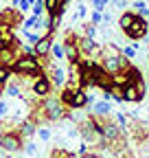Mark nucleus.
I'll return each mask as SVG.
<instances>
[{
  "instance_id": "obj_1",
  "label": "nucleus",
  "mask_w": 149,
  "mask_h": 158,
  "mask_svg": "<svg viewBox=\"0 0 149 158\" xmlns=\"http://www.w3.org/2000/svg\"><path fill=\"white\" fill-rule=\"evenodd\" d=\"M11 73H13V75H20V77H24V79H35V77H40V75H46L42 62H40L35 55H22V53L18 55V59L13 62Z\"/></svg>"
},
{
  "instance_id": "obj_2",
  "label": "nucleus",
  "mask_w": 149,
  "mask_h": 158,
  "mask_svg": "<svg viewBox=\"0 0 149 158\" xmlns=\"http://www.w3.org/2000/svg\"><path fill=\"white\" fill-rule=\"evenodd\" d=\"M59 99H62V103L68 108V110H81V108H86L88 106V92L86 90H81V88H62V92L57 94Z\"/></svg>"
},
{
  "instance_id": "obj_3",
  "label": "nucleus",
  "mask_w": 149,
  "mask_h": 158,
  "mask_svg": "<svg viewBox=\"0 0 149 158\" xmlns=\"http://www.w3.org/2000/svg\"><path fill=\"white\" fill-rule=\"evenodd\" d=\"M0 149L9 152V154H15V152H22L24 149V138H22L20 132H18V127L7 130V132L0 134Z\"/></svg>"
},
{
  "instance_id": "obj_4",
  "label": "nucleus",
  "mask_w": 149,
  "mask_h": 158,
  "mask_svg": "<svg viewBox=\"0 0 149 158\" xmlns=\"http://www.w3.org/2000/svg\"><path fill=\"white\" fill-rule=\"evenodd\" d=\"M62 48H64V57L68 59V66H77L79 59H81V53L77 48V33L74 31H66L64 33V42H62Z\"/></svg>"
},
{
  "instance_id": "obj_5",
  "label": "nucleus",
  "mask_w": 149,
  "mask_h": 158,
  "mask_svg": "<svg viewBox=\"0 0 149 158\" xmlns=\"http://www.w3.org/2000/svg\"><path fill=\"white\" fill-rule=\"evenodd\" d=\"M127 134L132 136V141L136 145H147L149 143V125H145L143 121H138V118H129Z\"/></svg>"
},
{
  "instance_id": "obj_6",
  "label": "nucleus",
  "mask_w": 149,
  "mask_h": 158,
  "mask_svg": "<svg viewBox=\"0 0 149 158\" xmlns=\"http://www.w3.org/2000/svg\"><path fill=\"white\" fill-rule=\"evenodd\" d=\"M123 33H125V37L132 40V42H138V40H143V37L149 33V22H147L143 15H136V18H134V22L129 24Z\"/></svg>"
},
{
  "instance_id": "obj_7",
  "label": "nucleus",
  "mask_w": 149,
  "mask_h": 158,
  "mask_svg": "<svg viewBox=\"0 0 149 158\" xmlns=\"http://www.w3.org/2000/svg\"><path fill=\"white\" fill-rule=\"evenodd\" d=\"M29 90H31V94L35 97V99H44V97H48V94H53V84H50V79L46 77V75H40V77H35V79H31V86H29Z\"/></svg>"
},
{
  "instance_id": "obj_8",
  "label": "nucleus",
  "mask_w": 149,
  "mask_h": 158,
  "mask_svg": "<svg viewBox=\"0 0 149 158\" xmlns=\"http://www.w3.org/2000/svg\"><path fill=\"white\" fill-rule=\"evenodd\" d=\"M145 90H147L145 84H125V86H123V101H127V103H138V101H143Z\"/></svg>"
},
{
  "instance_id": "obj_9",
  "label": "nucleus",
  "mask_w": 149,
  "mask_h": 158,
  "mask_svg": "<svg viewBox=\"0 0 149 158\" xmlns=\"http://www.w3.org/2000/svg\"><path fill=\"white\" fill-rule=\"evenodd\" d=\"M77 48L81 53V57H95L99 53V44L95 37H88V35H77Z\"/></svg>"
},
{
  "instance_id": "obj_10",
  "label": "nucleus",
  "mask_w": 149,
  "mask_h": 158,
  "mask_svg": "<svg viewBox=\"0 0 149 158\" xmlns=\"http://www.w3.org/2000/svg\"><path fill=\"white\" fill-rule=\"evenodd\" d=\"M53 40H55V35L46 33V35H42L40 40H37V42H33V55L37 59L50 57V44H53Z\"/></svg>"
},
{
  "instance_id": "obj_11",
  "label": "nucleus",
  "mask_w": 149,
  "mask_h": 158,
  "mask_svg": "<svg viewBox=\"0 0 149 158\" xmlns=\"http://www.w3.org/2000/svg\"><path fill=\"white\" fill-rule=\"evenodd\" d=\"M44 73H46V77L50 79L53 88H64V84H66V73H64V68L55 66V64H48V66L44 68Z\"/></svg>"
},
{
  "instance_id": "obj_12",
  "label": "nucleus",
  "mask_w": 149,
  "mask_h": 158,
  "mask_svg": "<svg viewBox=\"0 0 149 158\" xmlns=\"http://www.w3.org/2000/svg\"><path fill=\"white\" fill-rule=\"evenodd\" d=\"M18 55H20V44L0 48V66H5V68H11V66H13V62L18 59Z\"/></svg>"
},
{
  "instance_id": "obj_13",
  "label": "nucleus",
  "mask_w": 149,
  "mask_h": 158,
  "mask_svg": "<svg viewBox=\"0 0 149 158\" xmlns=\"http://www.w3.org/2000/svg\"><path fill=\"white\" fill-rule=\"evenodd\" d=\"M18 132L22 134V138L26 141V138H33L35 136V132H37V123L33 121V118H20V121H18Z\"/></svg>"
},
{
  "instance_id": "obj_14",
  "label": "nucleus",
  "mask_w": 149,
  "mask_h": 158,
  "mask_svg": "<svg viewBox=\"0 0 149 158\" xmlns=\"http://www.w3.org/2000/svg\"><path fill=\"white\" fill-rule=\"evenodd\" d=\"M66 9V0H44V13L46 15H62Z\"/></svg>"
},
{
  "instance_id": "obj_15",
  "label": "nucleus",
  "mask_w": 149,
  "mask_h": 158,
  "mask_svg": "<svg viewBox=\"0 0 149 158\" xmlns=\"http://www.w3.org/2000/svg\"><path fill=\"white\" fill-rule=\"evenodd\" d=\"M92 106H95L92 114H112V103L107 101V99H103V101H95Z\"/></svg>"
},
{
  "instance_id": "obj_16",
  "label": "nucleus",
  "mask_w": 149,
  "mask_h": 158,
  "mask_svg": "<svg viewBox=\"0 0 149 158\" xmlns=\"http://www.w3.org/2000/svg\"><path fill=\"white\" fill-rule=\"evenodd\" d=\"M112 116V121H114L121 130H123V134H127V125H129V116L127 114H123V112H116V114H110Z\"/></svg>"
},
{
  "instance_id": "obj_17",
  "label": "nucleus",
  "mask_w": 149,
  "mask_h": 158,
  "mask_svg": "<svg viewBox=\"0 0 149 158\" xmlns=\"http://www.w3.org/2000/svg\"><path fill=\"white\" fill-rule=\"evenodd\" d=\"M110 84H112V86H121V88H123L125 84H129V81H127V75H125V70L112 73V75H110Z\"/></svg>"
},
{
  "instance_id": "obj_18",
  "label": "nucleus",
  "mask_w": 149,
  "mask_h": 158,
  "mask_svg": "<svg viewBox=\"0 0 149 158\" xmlns=\"http://www.w3.org/2000/svg\"><path fill=\"white\" fill-rule=\"evenodd\" d=\"M134 18H136V13H134V11H125V13H121V18H119V29H121V31H125L129 24L134 22Z\"/></svg>"
},
{
  "instance_id": "obj_19",
  "label": "nucleus",
  "mask_w": 149,
  "mask_h": 158,
  "mask_svg": "<svg viewBox=\"0 0 149 158\" xmlns=\"http://www.w3.org/2000/svg\"><path fill=\"white\" fill-rule=\"evenodd\" d=\"M132 7H134V13H136V15H143V18L149 15V9H147V2H145V0H134Z\"/></svg>"
},
{
  "instance_id": "obj_20",
  "label": "nucleus",
  "mask_w": 149,
  "mask_h": 158,
  "mask_svg": "<svg viewBox=\"0 0 149 158\" xmlns=\"http://www.w3.org/2000/svg\"><path fill=\"white\" fill-rule=\"evenodd\" d=\"M50 57H55V59H66V57H64L62 42H55V40H53V44H50Z\"/></svg>"
},
{
  "instance_id": "obj_21",
  "label": "nucleus",
  "mask_w": 149,
  "mask_h": 158,
  "mask_svg": "<svg viewBox=\"0 0 149 158\" xmlns=\"http://www.w3.org/2000/svg\"><path fill=\"white\" fill-rule=\"evenodd\" d=\"M42 35H46L44 31H33V29H24V37L29 40V42L33 44V42H37V40H40Z\"/></svg>"
},
{
  "instance_id": "obj_22",
  "label": "nucleus",
  "mask_w": 149,
  "mask_h": 158,
  "mask_svg": "<svg viewBox=\"0 0 149 158\" xmlns=\"http://www.w3.org/2000/svg\"><path fill=\"white\" fill-rule=\"evenodd\" d=\"M11 7H13V9H18L20 13H24V11H29V9H31V2H29V0H11Z\"/></svg>"
},
{
  "instance_id": "obj_23",
  "label": "nucleus",
  "mask_w": 149,
  "mask_h": 158,
  "mask_svg": "<svg viewBox=\"0 0 149 158\" xmlns=\"http://www.w3.org/2000/svg\"><path fill=\"white\" fill-rule=\"evenodd\" d=\"M31 11H33V15L42 18L44 15V0H35V2L31 5Z\"/></svg>"
},
{
  "instance_id": "obj_24",
  "label": "nucleus",
  "mask_w": 149,
  "mask_h": 158,
  "mask_svg": "<svg viewBox=\"0 0 149 158\" xmlns=\"http://www.w3.org/2000/svg\"><path fill=\"white\" fill-rule=\"evenodd\" d=\"M11 79V68H5V66H0V86L5 88V84Z\"/></svg>"
},
{
  "instance_id": "obj_25",
  "label": "nucleus",
  "mask_w": 149,
  "mask_h": 158,
  "mask_svg": "<svg viewBox=\"0 0 149 158\" xmlns=\"http://www.w3.org/2000/svg\"><path fill=\"white\" fill-rule=\"evenodd\" d=\"M83 35L95 37V35H97V24H92V22H83Z\"/></svg>"
},
{
  "instance_id": "obj_26",
  "label": "nucleus",
  "mask_w": 149,
  "mask_h": 158,
  "mask_svg": "<svg viewBox=\"0 0 149 158\" xmlns=\"http://www.w3.org/2000/svg\"><path fill=\"white\" fill-rule=\"evenodd\" d=\"M35 134L40 136L42 141H50V130H48L46 125H40V127H37V132H35Z\"/></svg>"
},
{
  "instance_id": "obj_27",
  "label": "nucleus",
  "mask_w": 149,
  "mask_h": 158,
  "mask_svg": "<svg viewBox=\"0 0 149 158\" xmlns=\"http://www.w3.org/2000/svg\"><path fill=\"white\" fill-rule=\"evenodd\" d=\"M121 53H123L127 59H134V57H136V46H134V44H132V46H123Z\"/></svg>"
},
{
  "instance_id": "obj_28",
  "label": "nucleus",
  "mask_w": 149,
  "mask_h": 158,
  "mask_svg": "<svg viewBox=\"0 0 149 158\" xmlns=\"http://www.w3.org/2000/svg\"><path fill=\"white\" fill-rule=\"evenodd\" d=\"M90 22H92V24H101V22H103V13H101V11H92V13H90Z\"/></svg>"
},
{
  "instance_id": "obj_29",
  "label": "nucleus",
  "mask_w": 149,
  "mask_h": 158,
  "mask_svg": "<svg viewBox=\"0 0 149 158\" xmlns=\"http://www.w3.org/2000/svg\"><path fill=\"white\" fill-rule=\"evenodd\" d=\"M79 158H103V156H101V152H99V149H88V152H86V154H81Z\"/></svg>"
},
{
  "instance_id": "obj_30",
  "label": "nucleus",
  "mask_w": 149,
  "mask_h": 158,
  "mask_svg": "<svg viewBox=\"0 0 149 158\" xmlns=\"http://www.w3.org/2000/svg\"><path fill=\"white\" fill-rule=\"evenodd\" d=\"M7 112H9V103L7 101H0V118L7 116Z\"/></svg>"
},
{
  "instance_id": "obj_31",
  "label": "nucleus",
  "mask_w": 149,
  "mask_h": 158,
  "mask_svg": "<svg viewBox=\"0 0 149 158\" xmlns=\"http://www.w3.org/2000/svg\"><path fill=\"white\" fill-rule=\"evenodd\" d=\"M86 11H88V7L86 5H79L77 7V18H86Z\"/></svg>"
},
{
  "instance_id": "obj_32",
  "label": "nucleus",
  "mask_w": 149,
  "mask_h": 158,
  "mask_svg": "<svg viewBox=\"0 0 149 158\" xmlns=\"http://www.w3.org/2000/svg\"><path fill=\"white\" fill-rule=\"evenodd\" d=\"M125 5H127V0H116V7H119V9H123Z\"/></svg>"
},
{
  "instance_id": "obj_33",
  "label": "nucleus",
  "mask_w": 149,
  "mask_h": 158,
  "mask_svg": "<svg viewBox=\"0 0 149 158\" xmlns=\"http://www.w3.org/2000/svg\"><path fill=\"white\" fill-rule=\"evenodd\" d=\"M5 97V90H2V86H0V99H2Z\"/></svg>"
},
{
  "instance_id": "obj_34",
  "label": "nucleus",
  "mask_w": 149,
  "mask_h": 158,
  "mask_svg": "<svg viewBox=\"0 0 149 158\" xmlns=\"http://www.w3.org/2000/svg\"><path fill=\"white\" fill-rule=\"evenodd\" d=\"M99 2H101V5H103V7H105V5H107V2H110V0H99Z\"/></svg>"
},
{
  "instance_id": "obj_35",
  "label": "nucleus",
  "mask_w": 149,
  "mask_h": 158,
  "mask_svg": "<svg viewBox=\"0 0 149 158\" xmlns=\"http://www.w3.org/2000/svg\"><path fill=\"white\" fill-rule=\"evenodd\" d=\"M29 2H31V5H33V2H35V0H29Z\"/></svg>"
},
{
  "instance_id": "obj_36",
  "label": "nucleus",
  "mask_w": 149,
  "mask_h": 158,
  "mask_svg": "<svg viewBox=\"0 0 149 158\" xmlns=\"http://www.w3.org/2000/svg\"><path fill=\"white\" fill-rule=\"evenodd\" d=\"M0 158H5V156H2V154H0Z\"/></svg>"
},
{
  "instance_id": "obj_37",
  "label": "nucleus",
  "mask_w": 149,
  "mask_h": 158,
  "mask_svg": "<svg viewBox=\"0 0 149 158\" xmlns=\"http://www.w3.org/2000/svg\"><path fill=\"white\" fill-rule=\"evenodd\" d=\"M5 158H11V156H5Z\"/></svg>"
},
{
  "instance_id": "obj_38",
  "label": "nucleus",
  "mask_w": 149,
  "mask_h": 158,
  "mask_svg": "<svg viewBox=\"0 0 149 158\" xmlns=\"http://www.w3.org/2000/svg\"><path fill=\"white\" fill-rule=\"evenodd\" d=\"M72 158H77V156H72Z\"/></svg>"
},
{
  "instance_id": "obj_39",
  "label": "nucleus",
  "mask_w": 149,
  "mask_h": 158,
  "mask_svg": "<svg viewBox=\"0 0 149 158\" xmlns=\"http://www.w3.org/2000/svg\"><path fill=\"white\" fill-rule=\"evenodd\" d=\"M2 2H5V0H2Z\"/></svg>"
}]
</instances>
